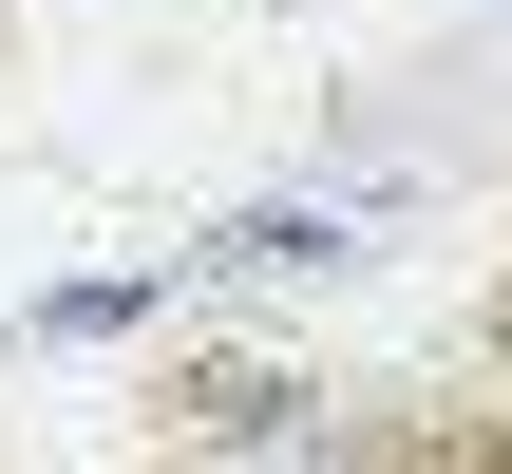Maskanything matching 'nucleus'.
Instances as JSON below:
<instances>
[{
    "instance_id": "nucleus-2",
    "label": "nucleus",
    "mask_w": 512,
    "mask_h": 474,
    "mask_svg": "<svg viewBox=\"0 0 512 474\" xmlns=\"http://www.w3.org/2000/svg\"><path fill=\"white\" fill-rule=\"evenodd\" d=\"M190 437H304V380H209Z\"/></svg>"
},
{
    "instance_id": "nucleus-1",
    "label": "nucleus",
    "mask_w": 512,
    "mask_h": 474,
    "mask_svg": "<svg viewBox=\"0 0 512 474\" xmlns=\"http://www.w3.org/2000/svg\"><path fill=\"white\" fill-rule=\"evenodd\" d=\"M323 247H342V228H323V209H247V228H228V247H209V266H266V285H285V266H323Z\"/></svg>"
}]
</instances>
